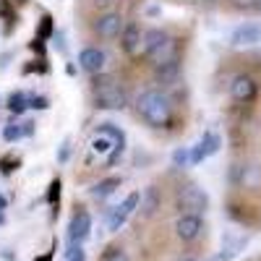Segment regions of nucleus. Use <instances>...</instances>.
<instances>
[{
    "label": "nucleus",
    "instance_id": "10",
    "mask_svg": "<svg viewBox=\"0 0 261 261\" xmlns=\"http://www.w3.org/2000/svg\"><path fill=\"white\" fill-rule=\"evenodd\" d=\"M141 42H144L141 27L136 24V21H125V27H123V32H120V50H123L125 55L134 58V55L141 50Z\"/></svg>",
    "mask_w": 261,
    "mask_h": 261
},
{
    "label": "nucleus",
    "instance_id": "14",
    "mask_svg": "<svg viewBox=\"0 0 261 261\" xmlns=\"http://www.w3.org/2000/svg\"><path fill=\"white\" fill-rule=\"evenodd\" d=\"M167 39H170V34H167L165 29H157V27H154V29H146V32H144V42H141V50H144V55L149 58V55L154 53L157 47H162Z\"/></svg>",
    "mask_w": 261,
    "mask_h": 261
},
{
    "label": "nucleus",
    "instance_id": "40",
    "mask_svg": "<svg viewBox=\"0 0 261 261\" xmlns=\"http://www.w3.org/2000/svg\"><path fill=\"white\" fill-rule=\"evenodd\" d=\"M18 3H27V0H18Z\"/></svg>",
    "mask_w": 261,
    "mask_h": 261
},
{
    "label": "nucleus",
    "instance_id": "3",
    "mask_svg": "<svg viewBox=\"0 0 261 261\" xmlns=\"http://www.w3.org/2000/svg\"><path fill=\"white\" fill-rule=\"evenodd\" d=\"M175 204L183 214H201L206 212L209 206V196L199 188V186H193V183H186L178 188V196H175Z\"/></svg>",
    "mask_w": 261,
    "mask_h": 261
},
{
    "label": "nucleus",
    "instance_id": "28",
    "mask_svg": "<svg viewBox=\"0 0 261 261\" xmlns=\"http://www.w3.org/2000/svg\"><path fill=\"white\" fill-rule=\"evenodd\" d=\"M16 167H18V160L16 157H3V160H0V172H3V175H11Z\"/></svg>",
    "mask_w": 261,
    "mask_h": 261
},
{
    "label": "nucleus",
    "instance_id": "22",
    "mask_svg": "<svg viewBox=\"0 0 261 261\" xmlns=\"http://www.w3.org/2000/svg\"><path fill=\"white\" fill-rule=\"evenodd\" d=\"M172 165L175 167H188L191 165V146H178L175 151H172Z\"/></svg>",
    "mask_w": 261,
    "mask_h": 261
},
{
    "label": "nucleus",
    "instance_id": "29",
    "mask_svg": "<svg viewBox=\"0 0 261 261\" xmlns=\"http://www.w3.org/2000/svg\"><path fill=\"white\" fill-rule=\"evenodd\" d=\"M68 157H71V141L65 139L63 146H60V151H58V162H60V165H63V162H68Z\"/></svg>",
    "mask_w": 261,
    "mask_h": 261
},
{
    "label": "nucleus",
    "instance_id": "33",
    "mask_svg": "<svg viewBox=\"0 0 261 261\" xmlns=\"http://www.w3.org/2000/svg\"><path fill=\"white\" fill-rule=\"evenodd\" d=\"M34 261H53V251H47V253H42V256H37Z\"/></svg>",
    "mask_w": 261,
    "mask_h": 261
},
{
    "label": "nucleus",
    "instance_id": "8",
    "mask_svg": "<svg viewBox=\"0 0 261 261\" xmlns=\"http://www.w3.org/2000/svg\"><path fill=\"white\" fill-rule=\"evenodd\" d=\"M105 65H107V55H105V50H99V47H84V50L79 53V68L86 71L89 76L105 73Z\"/></svg>",
    "mask_w": 261,
    "mask_h": 261
},
{
    "label": "nucleus",
    "instance_id": "18",
    "mask_svg": "<svg viewBox=\"0 0 261 261\" xmlns=\"http://www.w3.org/2000/svg\"><path fill=\"white\" fill-rule=\"evenodd\" d=\"M21 139H24V125H21L16 118L8 120V123L3 125V141H6V144H16V141H21Z\"/></svg>",
    "mask_w": 261,
    "mask_h": 261
},
{
    "label": "nucleus",
    "instance_id": "25",
    "mask_svg": "<svg viewBox=\"0 0 261 261\" xmlns=\"http://www.w3.org/2000/svg\"><path fill=\"white\" fill-rule=\"evenodd\" d=\"M50 107V99L45 94H29V110H39V113H45Z\"/></svg>",
    "mask_w": 261,
    "mask_h": 261
},
{
    "label": "nucleus",
    "instance_id": "15",
    "mask_svg": "<svg viewBox=\"0 0 261 261\" xmlns=\"http://www.w3.org/2000/svg\"><path fill=\"white\" fill-rule=\"evenodd\" d=\"M120 178H115V175H110V178H105V180H99V183H94L92 188H89V193H92V199H97V201H102V199H110V196L120 188Z\"/></svg>",
    "mask_w": 261,
    "mask_h": 261
},
{
    "label": "nucleus",
    "instance_id": "36",
    "mask_svg": "<svg viewBox=\"0 0 261 261\" xmlns=\"http://www.w3.org/2000/svg\"><path fill=\"white\" fill-rule=\"evenodd\" d=\"M256 13H261V0H256V8H253Z\"/></svg>",
    "mask_w": 261,
    "mask_h": 261
},
{
    "label": "nucleus",
    "instance_id": "5",
    "mask_svg": "<svg viewBox=\"0 0 261 261\" xmlns=\"http://www.w3.org/2000/svg\"><path fill=\"white\" fill-rule=\"evenodd\" d=\"M256 94H258V84H256V79H253L251 73H238V76H232V81H230V97H232L235 102H241V105L253 102Z\"/></svg>",
    "mask_w": 261,
    "mask_h": 261
},
{
    "label": "nucleus",
    "instance_id": "17",
    "mask_svg": "<svg viewBox=\"0 0 261 261\" xmlns=\"http://www.w3.org/2000/svg\"><path fill=\"white\" fill-rule=\"evenodd\" d=\"M97 134H102V136H110L120 149H125V134L120 130V125H115V123H99L97 125Z\"/></svg>",
    "mask_w": 261,
    "mask_h": 261
},
{
    "label": "nucleus",
    "instance_id": "16",
    "mask_svg": "<svg viewBox=\"0 0 261 261\" xmlns=\"http://www.w3.org/2000/svg\"><path fill=\"white\" fill-rule=\"evenodd\" d=\"M6 107L13 118H21L27 110H29V94L27 92H11L8 99H6Z\"/></svg>",
    "mask_w": 261,
    "mask_h": 261
},
{
    "label": "nucleus",
    "instance_id": "39",
    "mask_svg": "<svg viewBox=\"0 0 261 261\" xmlns=\"http://www.w3.org/2000/svg\"><path fill=\"white\" fill-rule=\"evenodd\" d=\"M201 3H212V0H201Z\"/></svg>",
    "mask_w": 261,
    "mask_h": 261
},
{
    "label": "nucleus",
    "instance_id": "37",
    "mask_svg": "<svg viewBox=\"0 0 261 261\" xmlns=\"http://www.w3.org/2000/svg\"><path fill=\"white\" fill-rule=\"evenodd\" d=\"M6 222V217H3V212H0V225H3Z\"/></svg>",
    "mask_w": 261,
    "mask_h": 261
},
{
    "label": "nucleus",
    "instance_id": "27",
    "mask_svg": "<svg viewBox=\"0 0 261 261\" xmlns=\"http://www.w3.org/2000/svg\"><path fill=\"white\" fill-rule=\"evenodd\" d=\"M65 261H86V251L81 243H71V248L65 251Z\"/></svg>",
    "mask_w": 261,
    "mask_h": 261
},
{
    "label": "nucleus",
    "instance_id": "41",
    "mask_svg": "<svg viewBox=\"0 0 261 261\" xmlns=\"http://www.w3.org/2000/svg\"><path fill=\"white\" fill-rule=\"evenodd\" d=\"M0 105H3V102H0Z\"/></svg>",
    "mask_w": 261,
    "mask_h": 261
},
{
    "label": "nucleus",
    "instance_id": "24",
    "mask_svg": "<svg viewBox=\"0 0 261 261\" xmlns=\"http://www.w3.org/2000/svg\"><path fill=\"white\" fill-rule=\"evenodd\" d=\"M99 261H130V256L120 248V246H110L105 253H102V258Z\"/></svg>",
    "mask_w": 261,
    "mask_h": 261
},
{
    "label": "nucleus",
    "instance_id": "9",
    "mask_svg": "<svg viewBox=\"0 0 261 261\" xmlns=\"http://www.w3.org/2000/svg\"><path fill=\"white\" fill-rule=\"evenodd\" d=\"M204 232V222H201V214H180L178 222H175V235L180 238L183 243L196 241Z\"/></svg>",
    "mask_w": 261,
    "mask_h": 261
},
{
    "label": "nucleus",
    "instance_id": "34",
    "mask_svg": "<svg viewBox=\"0 0 261 261\" xmlns=\"http://www.w3.org/2000/svg\"><path fill=\"white\" fill-rule=\"evenodd\" d=\"M94 3H97V6H105V8H107V6H113L115 0H94Z\"/></svg>",
    "mask_w": 261,
    "mask_h": 261
},
{
    "label": "nucleus",
    "instance_id": "31",
    "mask_svg": "<svg viewBox=\"0 0 261 261\" xmlns=\"http://www.w3.org/2000/svg\"><path fill=\"white\" fill-rule=\"evenodd\" d=\"M230 3L235 8H241V11H253L256 8V0H230Z\"/></svg>",
    "mask_w": 261,
    "mask_h": 261
},
{
    "label": "nucleus",
    "instance_id": "38",
    "mask_svg": "<svg viewBox=\"0 0 261 261\" xmlns=\"http://www.w3.org/2000/svg\"><path fill=\"white\" fill-rule=\"evenodd\" d=\"M183 261H199V258H183Z\"/></svg>",
    "mask_w": 261,
    "mask_h": 261
},
{
    "label": "nucleus",
    "instance_id": "32",
    "mask_svg": "<svg viewBox=\"0 0 261 261\" xmlns=\"http://www.w3.org/2000/svg\"><path fill=\"white\" fill-rule=\"evenodd\" d=\"M21 125H24V136H32V134H34V123H32V120L21 123Z\"/></svg>",
    "mask_w": 261,
    "mask_h": 261
},
{
    "label": "nucleus",
    "instance_id": "12",
    "mask_svg": "<svg viewBox=\"0 0 261 261\" xmlns=\"http://www.w3.org/2000/svg\"><path fill=\"white\" fill-rule=\"evenodd\" d=\"M160 204H162V196H160L157 186L144 188L141 199H139V212H141V217H154L157 209H160Z\"/></svg>",
    "mask_w": 261,
    "mask_h": 261
},
{
    "label": "nucleus",
    "instance_id": "30",
    "mask_svg": "<svg viewBox=\"0 0 261 261\" xmlns=\"http://www.w3.org/2000/svg\"><path fill=\"white\" fill-rule=\"evenodd\" d=\"M29 47H32L39 58H45V53H47V50H45V39H39V37H34V39L29 42Z\"/></svg>",
    "mask_w": 261,
    "mask_h": 261
},
{
    "label": "nucleus",
    "instance_id": "26",
    "mask_svg": "<svg viewBox=\"0 0 261 261\" xmlns=\"http://www.w3.org/2000/svg\"><path fill=\"white\" fill-rule=\"evenodd\" d=\"M206 157H209V154H206V146H204V141L199 139V144L191 146V165H201Z\"/></svg>",
    "mask_w": 261,
    "mask_h": 261
},
{
    "label": "nucleus",
    "instance_id": "2",
    "mask_svg": "<svg viewBox=\"0 0 261 261\" xmlns=\"http://www.w3.org/2000/svg\"><path fill=\"white\" fill-rule=\"evenodd\" d=\"M92 99L97 110H125L128 107V92L125 86L115 79V76H107V73H97L92 76Z\"/></svg>",
    "mask_w": 261,
    "mask_h": 261
},
{
    "label": "nucleus",
    "instance_id": "4",
    "mask_svg": "<svg viewBox=\"0 0 261 261\" xmlns=\"http://www.w3.org/2000/svg\"><path fill=\"white\" fill-rule=\"evenodd\" d=\"M123 27H125V18H123L120 11H105V13H99V16L92 21V32H94L99 39H105V42L118 39L120 32H123Z\"/></svg>",
    "mask_w": 261,
    "mask_h": 261
},
{
    "label": "nucleus",
    "instance_id": "21",
    "mask_svg": "<svg viewBox=\"0 0 261 261\" xmlns=\"http://www.w3.org/2000/svg\"><path fill=\"white\" fill-rule=\"evenodd\" d=\"M53 34H55V27H53V16H50V13H45V16L39 18V27H37V37L47 42V39H50Z\"/></svg>",
    "mask_w": 261,
    "mask_h": 261
},
{
    "label": "nucleus",
    "instance_id": "13",
    "mask_svg": "<svg viewBox=\"0 0 261 261\" xmlns=\"http://www.w3.org/2000/svg\"><path fill=\"white\" fill-rule=\"evenodd\" d=\"M246 243H248V238H246V235H232V232L222 235V253H220V258L227 261V258L238 256V253L246 248Z\"/></svg>",
    "mask_w": 261,
    "mask_h": 261
},
{
    "label": "nucleus",
    "instance_id": "7",
    "mask_svg": "<svg viewBox=\"0 0 261 261\" xmlns=\"http://www.w3.org/2000/svg\"><path fill=\"white\" fill-rule=\"evenodd\" d=\"M89 235H92V214L79 206L68 225V243H84Z\"/></svg>",
    "mask_w": 261,
    "mask_h": 261
},
{
    "label": "nucleus",
    "instance_id": "19",
    "mask_svg": "<svg viewBox=\"0 0 261 261\" xmlns=\"http://www.w3.org/2000/svg\"><path fill=\"white\" fill-rule=\"evenodd\" d=\"M113 146H118V144H115L110 136H102V134H97V136L92 139V151H94V154H99V157H110Z\"/></svg>",
    "mask_w": 261,
    "mask_h": 261
},
{
    "label": "nucleus",
    "instance_id": "35",
    "mask_svg": "<svg viewBox=\"0 0 261 261\" xmlns=\"http://www.w3.org/2000/svg\"><path fill=\"white\" fill-rule=\"evenodd\" d=\"M6 206H8V199H6V196H3V193H0V212H3Z\"/></svg>",
    "mask_w": 261,
    "mask_h": 261
},
{
    "label": "nucleus",
    "instance_id": "6",
    "mask_svg": "<svg viewBox=\"0 0 261 261\" xmlns=\"http://www.w3.org/2000/svg\"><path fill=\"white\" fill-rule=\"evenodd\" d=\"M230 45L232 47H256L261 45V24L258 21H248V24L235 27L230 34Z\"/></svg>",
    "mask_w": 261,
    "mask_h": 261
},
{
    "label": "nucleus",
    "instance_id": "23",
    "mask_svg": "<svg viewBox=\"0 0 261 261\" xmlns=\"http://www.w3.org/2000/svg\"><path fill=\"white\" fill-rule=\"evenodd\" d=\"M60 188H63L60 178L50 180V186H47V196H45V201H47L53 209H58V201H60Z\"/></svg>",
    "mask_w": 261,
    "mask_h": 261
},
{
    "label": "nucleus",
    "instance_id": "20",
    "mask_svg": "<svg viewBox=\"0 0 261 261\" xmlns=\"http://www.w3.org/2000/svg\"><path fill=\"white\" fill-rule=\"evenodd\" d=\"M128 212H125V206L120 204V206H115L113 209V214H110V222H107V230H110V232H120V227L128 222Z\"/></svg>",
    "mask_w": 261,
    "mask_h": 261
},
{
    "label": "nucleus",
    "instance_id": "11",
    "mask_svg": "<svg viewBox=\"0 0 261 261\" xmlns=\"http://www.w3.org/2000/svg\"><path fill=\"white\" fill-rule=\"evenodd\" d=\"M178 76H180V55H175V58H170V60L154 65V81L160 86H172V84L178 81Z\"/></svg>",
    "mask_w": 261,
    "mask_h": 261
},
{
    "label": "nucleus",
    "instance_id": "1",
    "mask_svg": "<svg viewBox=\"0 0 261 261\" xmlns=\"http://www.w3.org/2000/svg\"><path fill=\"white\" fill-rule=\"evenodd\" d=\"M136 115L149 128H167L172 123V99L162 89H144L136 97Z\"/></svg>",
    "mask_w": 261,
    "mask_h": 261
}]
</instances>
